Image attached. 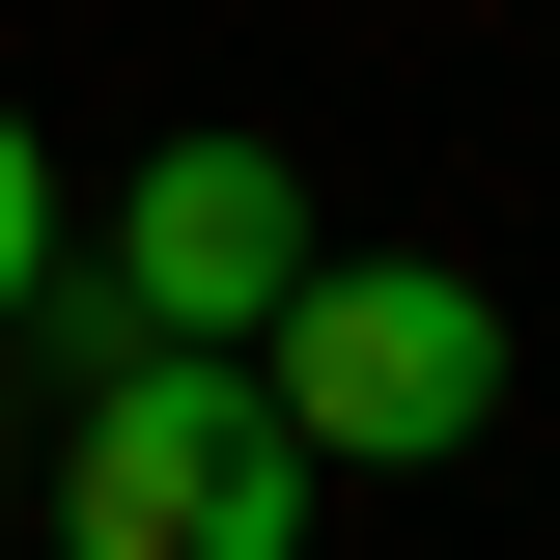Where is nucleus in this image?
I'll return each instance as SVG.
<instances>
[{
    "mask_svg": "<svg viewBox=\"0 0 560 560\" xmlns=\"http://www.w3.org/2000/svg\"><path fill=\"white\" fill-rule=\"evenodd\" d=\"M28 280H57V168H28V113H0V337H28Z\"/></svg>",
    "mask_w": 560,
    "mask_h": 560,
    "instance_id": "4",
    "label": "nucleus"
},
{
    "mask_svg": "<svg viewBox=\"0 0 560 560\" xmlns=\"http://www.w3.org/2000/svg\"><path fill=\"white\" fill-rule=\"evenodd\" d=\"M253 393H280V448L308 477H448L504 420V280H448V253H308L253 308Z\"/></svg>",
    "mask_w": 560,
    "mask_h": 560,
    "instance_id": "1",
    "label": "nucleus"
},
{
    "mask_svg": "<svg viewBox=\"0 0 560 560\" xmlns=\"http://www.w3.org/2000/svg\"><path fill=\"white\" fill-rule=\"evenodd\" d=\"M308 253H337V224H308L280 140H140V197H113V337H224V364H253V308H280Z\"/></svg>",
    "mask_w": 560,
    "mask_h": 560,
    "instance_id": "3",
    "label": "nucleus"
},
{
    "mask_svg": "<svg viewBox=\"0 0 560 560\" xmlns=\"http://www.w3.org/2000/svg\"><path fill=\"white\" fill-rule=\"evenodd\" d=\"M57 560H308L280 393L224 337H113V393H84V448H57Z\"/></svg>",
    "mask_w": 560,
    "mask_h": 560,
    "instance_id": "2",
    "label": "nucleus"
}]
</instances>
